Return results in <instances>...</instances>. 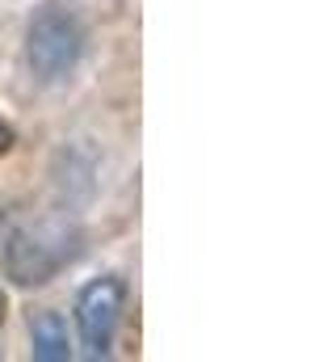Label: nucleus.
<instances>
[{
  "label": "nucleus",
  "mask_w": 336,
  "mask_h": 362,
  "mask_svg": "<svg viewBox=\"0 0 336 362\" xmlns=\"http://www.w3.org/2000/svg\"><path fill=\"white\" fill-rule=\"evenodd\" d=\"M80 228L68 219H38L21 223L4 245V274L17 286H47L59 270L80 257Z\"/></svg>",
  "instance_id": "f03ea898"
},
{
  "label": "nucleus",
  "mask_w": 336,
  "mask_h": 362,
  "mask_svg": "<svg viewBox=\"0 0 336 362\" xmlns=\"http://www.w3.org/2000/svg\"><path fill=\"white\" fill-rule=\"evenodd\" d=\"M30 354H34L38 362H68L72 358L68 320H64L55 308L30 312Z\"/></svg>",
  "instance_id": "20e7f679"
},
{
  "label": "nucleus",
  "mask_w": 336,
  "mask_h": 362,
  "mask_svg": "<svg viewBox=\"0 0 336 362\" xmlns=\"http://www.w3.org/2000/svg\"><path fill=\"white\" fill-rule=\"evenodd\" d=\"M122 312H126V282H122V274H101V278L80 286L72 316H76L84 358L101 362L114 354V341H118V329H122Z\"/></svg>",
  "instance_id": "7ed1b4c3"
},
{
  "label": "nucleus",
  "mask_w": 336,
  "mask_h": 362,
  "mask_svg": "<svg viewBox=\"0 0 336 362\" xmlns=\"http://www.w3.org/2000/svg\"><path fill=\"white\" fill-rule=\"evenodd\" d=\"M8 148H13V127H8V122H0V156H4Z\"/></svg>",
  "instance_id": "39448f33"
},
{
  "label": "nucleus",
  "mask_w": 336,
  "mask_h": 362,
  "mask_svg": "<svg viewBox=\"0 0 336 362\" xmlns=\"http://www.w3.org/2000/svg\"><path fill=\"white\" fill-rule=\"evenodd\" d=\"M88 55V25L68 4H42L21 38V64L38 85H68Z\"/></svg>",
  "instance_id": "f257e3e1"
}]
</instances>
